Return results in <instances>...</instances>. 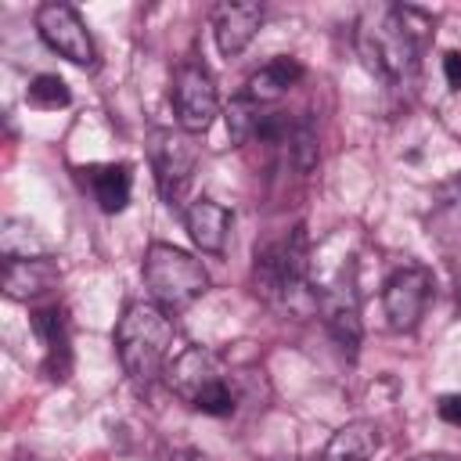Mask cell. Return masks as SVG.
I'll use <instances>...</instances> for the list:
<instances>
[{"label": "cell", "instance_id": "cell-4", "mask_svg": "<svg viewBox=\"0 0 461 461\" xmlns=\"http://www.w3.org/2000/svg\"><path fill=\"white\" fill-rule=\"evenodd\" d=\"M140 274H144L151 299L166 310H180L209 292V270L202 267V259H194L191 252L166 245V241L148 245V252L140 259Z\"/></svg>", "mask_w": 461, "mask_h": 461}, {"label": "cell", "instance_id": "cell-20", "mask_svg": "<svg viewBox=\"0 0 461 461\" xmlns=\"http://www.w3.org/2000/svg\"><path fill=\"white\" fill-rule=\"evenodd\" d=\"M256 112H259V104L249 101L245 94L230 101V108H227V137H230V144H245V140H252Z\"/></svg>", "mask_w": 461, "mask_h": 461}, {"label": "cell", "instance_id": "cell-23", "mask_svg": "<svg viewBox=\"0 0 461 461\" xmlns=\"http://www.w3.org/2000/svg\"><path fill=\"white\" fill-rule=\"evenodd\" d=\"M443 79H447L450 90H461V50L443 54Z\"/></svg>", "mask_w": 461, "mask_h": 461}, {"label": "cell", "instance_id": "cell-9", "mask_svg": "<svg viewBox=\"0 0 461 461\" xmlns=\"http://www.w3.org/2000/svg\"><path fill=\"white\" fill-rule=\"evenodd\" d=\"M227 378V367H223V360L212 353V349H205V346H187V349H180L169 364H166V385L191 407L209 385H216V382H223Z\"/></svg>", "mask_w": 461, "mask_h": 461}, {"label": "cell", "instance_id": "cell-7", "mask_svg": "<svg viewBox=\"0 0 461 461\" xmlns=\"http://www.w3.org/2000/svg\"><path fill=\"white\" fill-rule=\"evenodd\" d=\"M432 270L418 267V263H407L400 270H393L382 285V310H385V324L393 331H414L418 321L425 317L429 310V299H432Z\"/></svg>", "mask_w": 461, "mask_h": 461}, {"label": "cell", "instance_id": "cell-26", "mask_svg": "<svg viewBox=\"0 0 461 461\" xmlns=\"http://www.w3.org/2000/svg\"><path fill=\"white\" fill-rule=\"evenodd\" d=\"M457 299H461V274H457Z\"/></svg>", "mask_w": 461, "mask_h": 461}, {"label": "cell", "instance_id": "cell-15", "mask_svg": "<svg viewBox=\"0 0 461 461\" xmlns=\"http://www.w3.org/2000/svg\"><path fill=\"white\" fill-rule=\"evenodd\" d=\"M378 443H382L378 425L367 418H357V421H346L342 429H335L331 439L306 461H367L378 450Z\"/></svg>", "mask_w": 461, "mask_h": 461}, {"label": "cell", "instance_id": "cell-21", "mask_svg": "<svg viewBox=\"0 0 461 461\" xmlns=\"http://www.w3.org/2000/svg\"><path fill=\"white\" fill-rule=\"evenodd\" d=\"M288 151H292V158H295V166H299L303 173H310V169L317 166V130H313L310 119H299V122L292 126Z\"/></svg>", "mask_w": 461, "mask_h": 461}, {"label": "cell", "instance_id": "cell-24", "mask_svg": "<svg viewBox=\"0 0 461 461\" xmlns=\"http://www.w3.org/2000/svg\"><path fill=\"white\" fill-rule=\"evenodd\" d=\"M166 461H212V457H205L202 450H191V447H176L166 454Z\"/></svg>", "mask_w": 461, "mask_h": 461}, {"label": "cell", "instance_id": "cell-16", "mask_svg": "<svg viewBox=\"0 0 461 461\" xmlns=\"http://www.w3.org/2000/svg\"><path fill=\"white\" fill-rule=\"evenodd\" d=\"M83 184L90 187L94 202L101 212H122L130 205V191H133V173L126 162H101V166H86L79 169Z\"/></svg>", "mask_w": 461, "mask_h": 461}, {"label": "cell", "instance_id": "cell-17", "mask_svg": "<svg viewBox=\"0 0 461 461\" xmlns=\"http://www.w3.org/2000/svg\"><path fill=\"white\" fill-rule=\"evenodd\" d=\"M303 76H306V68H303L295 58H288V54L270 58L263 68H256V72L249 76V83H245V97L256 101V104H274V101L285 97Z\"/></svg>", "mask_w": 461, "mask_h": 461}, {"label": "cell", "instance_id": "cell-18", "mask_svg": "<svg viewBox=\"0 0 461 461\" xmlns=\"http://www.w3.org/2000/svg\"><path fill=\"white\" fill-rule=\"evenodd\" d=\"M25 101H29L32 108L58 112V108H68V104H72V90H68V83H65L61 76H54V72H40V76L29 83Z\"/></svg>", "mask_w": 461, "mask_h": 461}, {"label": "cell", "instance_id": "cell-6", "mask_svg": "<svg viewBox=\"0 0 461 461\" xmlns=\"http://www.w3.org/2000/svg\"><path fill=\"white\" fill-rule=\"evenodd\" d=\"M148 158L155 169V187L162 194L166 205H180L194 169H198V151L191 144V133H176V130H151L148 137Z\"/></svg>", "mask_w": 461, "mask_h": 461}, {"label": "cell", "instance_id": "cell-3", "mask_svg": "<svg viewBox=\"0 0 461 461\" xmlns=\"http://www.w3.org/2000/svg\"><path fill=\"white\" fill-rule=\"evenodd\" d=\"M310 267H313L310 238H306V227L295 223L288 234L256 249L252 292L267 303H288L292 306V299L310 288Z\"/></svg>", "mask_w": 461, "mask_h": 461}, {"label": "cell", "instance_id": "cell-13", "mask_svg": "<svg viewBox=\"0 0 461 461\" xmlns=\"http://www.w3.org/2000/svg\"><path fill=\"white\" fill-rule=\"evenodd\" d=\"M259 25H263V4H230V0H223V4L212 7V36H216L220 54H227V58L241 54L256 40Z\"/></svg>", "mask_w": 461, "mask_h": 461}, {"label": "cell", "instance_id": "cell-8", "mask_svg": "<svg viewBox=\"0 0 461 461\" xmlns=\"http://www.w3.org/2000/svg\"><path fill=\"white\" fill-rule=\"evenodd\" d=\"M36 32L54 54H61L72 65L90 68L97 61L94 36H90L86 22L79 18V11L72 4H40L36 7Z\"/></svg>", "mask_w": 461, "mask_h": 461}, {"label": "cell", "instance_id": "cell-1", "mask_svg": "<svg viewBox=\"0 0 461 461\" xmlns=\"http://www.w3.org/2000/svg\"><path fill=\"white\" fill-rule=\"evenodd\" d=\"M429 40H432V18L418 7L375 4V7L360 11L357 50H360L364 65L389 86L414 79Z\"/></svg>", "mask_w": 461, "mask_h": 461}, {"label": "cell", "instance_id": "cell-11", "mask_svg": "<svg viewBox=\"0 0 461 461\" xmlns=\"http://www.w3.org/2000/svg\"><path fill=\"white\" fill-rule=\"evenodd\" d=\"M32 335L43 346V371L50 382H65L72 375V339H68V317L61 306H40L32 313Z\"/></svg>", "mask_w": 461, "mask_h": 461}, {"label": "cell", "instance_id": "cell-5", "mask_svg": "<svg viewBox=\"0 0 461 461\" xmlns=\"http://www.w3.org/2000/svg\"><path fill=\"white\" fill-rule=\"evenodd\" d=\"M173 112H176V126L184 133H205L220 112V94H216V79L209 72V65L202 58H184L173 68Z\"/></svg>", "mask_w": 461, "mask_h": 461}, {"label": "cell", "instance_id": "cell-10", "mask_svg": "<svg viewBox=\"0 0 461 461\" xmlns=\"http://www.w3.org/2000/svg\"><path fill=\"white\" fill-rule=\"evenodd\" d=\"M313 306H317L328 335L353 357L360 346V306H357L353 281H335V285L313 288Z\"/></svg>", "mask_w": 461, "mask_h": 461}, {"label": "cell", "instance_id": "cell-25", "mask_svg": "<svg viewBox=\"0 0 461 461\" xmlns=\"http://www.w3.org/2000/svg\"><path fill=\"white\" fill-rule=\"evenodd\" d=\"M411 461H457V457H447V454H421V457H411Z\"/></svg>", "mask_w": 461, "mask_h": 461}, {"label": "cell", "instance_id": "cell-12", "mask_svg": "<svg viewBox=\"0 0 461 461\" xmlns=\"http://www.w3.org/2000/svg\"><path fill=\"white\" fill-rule=\"evenodd\" d=\"M61 281V270L50 256H32V259H4L0 270V288L7 299L18 303H32L43 299L47 292H54Z\"/></svg>", "mask_w": 461, "mask_h": 461}, {"label": "cell", "instance_id": "cell-14", "mask_svg": "<svg viewBox=\"0 0 461 461\" xmlns=\"http://www.w3.org/2000/svg\"><path fill=\"white\" fill-rule=\"evenodd\" d=\"M230 209L212 202V198H194L187 209H184V227L191 234V241L209 252V256H220L227 249V238H230Z\"/></svg>", "mask_w": 461, "mask_h": 461}, {"label": "cell", "instance_id": "cell-27", "mask_svg": "<svg viewBox=\"0 0 461 461\" xmlns=\"http://www.w3.org/2000/svg\"><path fill=\"white\" fill-rule=\"evenodd\" d=\"M22 461H32V457H22Z\"/></svg>", "mask_w": 461, "mask_h": 461}, {"label": "cell", "instance_id": "cell-22", "mask_svg": "<svg viewBox=\"0 0 461 461\" xmlns=\"http://www.w3.org/2000/svg\"><path fill=\"white\" fill-rule=\"evenodd\" d=\"M436 414H439L447 425L461 429V393H447V396H439V400H436Z\"/></svg>", "mask_w": 461, "mask_h": 461}, {"label": "cell", "instance_id": "cell-2", "mask_svg": "<svg viewBox=\"0 0 461 461\" xmlns=\"http://www.w3.org/2000/svg\"><path fill=\"white\" fill-rule=\"evenodd\" d=\"M176 324L166 306L151 303H130L115 324V353L122 360V371L137 385H151L158 375H166L169 353H173Z\"/></svg>", "mask_w": 461, "mask_h": 461}, {"label": "cell", "instance_id": "cell-19", "mask_svg": "<svg viewBox=\"0 0 461 461\" xmlns=\"http://www.w3.org/2000/svg\"><path fill=\"white\" fill-rule=\"evenodd\" d=\"M29 230L32 227L22 223V220H4V230H0V252H4V259H32V256H43V245Z\"/></svg>", "mask_w": 461, "mask_h": 461}]
</instances>
